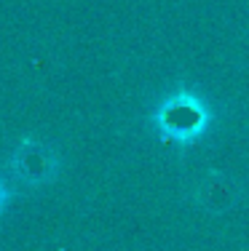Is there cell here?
I'll return each mask as SVG.
<instances>
[{
    "mask_svg": "<svg viewBox=\"0 0 249 251\" xmlns=\"http://www.w3.org/2000/svg\"><path fill=\"white\" fill-rule=\"evenodd\" d=\"M158 126H161L166 139L191 142L206 128V110L201 101H195L188 94H182V97H177L174 101L161 107V121H158Z\"/></svg>",
    "mask_w": 249,
    "mask_h": 251,
    "instance_id": "obj_1",
    "label": "cell"
}]
</instances>
